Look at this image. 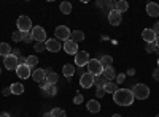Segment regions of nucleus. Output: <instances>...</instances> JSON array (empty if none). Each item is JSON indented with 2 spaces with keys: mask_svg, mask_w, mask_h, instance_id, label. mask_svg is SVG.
Here are the masks:
<instances>
[{
  "mask_svg": "<svg viewBox=\"0 0 159 117\" xmlns=\"http://www.w3.org/2000/svg\"><path fill=\"white\" fill-rule=\"evenodd\" d=\"M111 117H121V114H113Z\"/></svg>",
  "mask_w": 159,
  "mask_h": 117,
  "instance_id": "48",
  "label": "nucleus"
},
{
  "mask_svg": "<svg viewBox=\"0 0 159 117\" xmlns=\"http://www.w3.org/2000/svg\"><path fill=\"white\" fill-rule=\"evenodd\" d=\"M80 86H81L83 89H89L94 86V76H92L91 73H83L81 77H80Z\"/></svg>",
  "mask_w": 159,
  "mask_h": 117,
  "instance_id": "8",
  "label": "nucleus"
},
{
  "mask_svg": "<svg viewBox=\"0 0 159 117\" xmlns=\"http://www.w3.org/2000/svg\"><path fill=\"white\" fill-rule=\"evenodd\" d=\"M86 67H88V73H91L92 76H100V74H103V67H102V63H100L99 59L89 60Z\"/></svg>",
  "mask_w": 159,
  "mask_h": 117,
  "instance_id": "3",
  "label": "nucleus"
},
{
  "mask_svg": "<svg viewBox=\"0 0 159 117\" xmlns=\"http://www.w3.org/2000/svg\"><path fill=\"white\" fill-rule=\"evenodd\" d=\"M22 41L24 43H32L34 41V38H32V32H25V33H22Z\"/></svg>",
  "mask_w": 159,
  "mask_h": 117,
  "instance_id": "32",
  "label": "nucleus"
},
{
  "mask_svg": "<svg viewBox=\"0 0 159 117\" xmlns=\"http://www.w3.org/2000/svg\"><path fill=\"white\" fill-rule=\"evenodd\" d=\"M147 13H148V16L151 18H157L159 16V5L157 3H148L147 5Z\"/></svg>",
  "mask_w": 159,
  "mask_h": 117,
  "instance_id": "17",
  "label": "nucleus"
},
{
  "mask_svg": "<svg viewBox=\"0 0 159 117\" xmlns=\"http://www.w3.org/2000/svg\"><path fill=\"white\" fill-rule=\"evenodd\" d=\"M11 38H13V41H22V32H19V30H16V32H13V35H11Z\"/></svg>",
  "mask_w": 159,
  "mask_h": 117,
  "instance_id": "33",
  "label": "nucleus"
},
{
  "mask_svg": "<svg viewBox=\"0 0 159 117\" xmlns=\"http://www.w3.org/2000/svg\"><path fill=\"white\" fill-rule=\"evenodd\" d=\"M96 95H97V98H102V97L105 95V89H97V92H96Z\"/></svg>",
  "mask_w": 159,
  "mask_h": 117,
  "instance_id": "38",
  "label": "nucleus"
},
{
  "mask_svg": "<svg viewBox=\"0 0 159 117\" xmlns=\"http://www.w3.org/2000/svg\"><path fill=\"white\" fill-rule=\"evenodd\" d=\"M43 94H45L46 97H54V95L57 94V87H56V84H49L48 89L43 90Z\"/></svg>",
  "mask_w": 159,
  "mask_h": 117,
  "instance_id": "27",
  "label": "nucleus"
},
{
  "mask_svg": "<svg viewBox=\"0 0 159 117\" xmlns=\"http://www.w3.org/2000/svg\"><path fill=\"white\" fill-rule=\"evenodd\" d=\"M16 74L21 77V79H27L29 76H32V68L29 67V65H18L16 68Z\"/></svg>",
  "mask_w": 159,
  "mask_h": 117,
  "instance_id": "10",
  "label": "nucleus"
},
{
  "mask_svg": "<svg viewBox=\"0 0 159 117\" xmlns=\"http://www.w3.org/2000/svg\"><path fill=\"white\" fill-rule=\"evenodd\" d=\"M154 43H156V46L159 48V36H156V41H154Z\"/></svg>",
  "mask_w": 159,
  "mask_h": 117,
  "instance_id": "47",
  "label": "nucleus"
},
{
  "mask_svg": "<svg viewBox=\"0 0 159 117\" xmlns=\"http://www.w3.org/2000/svg\"><path fill=\"white\" fill-rule=\"evenodd\" d=\"M86 108H88V111H89L91 114H97V112L100 111V103H99L97 100H89L88 105H86Z\"/></svg>",
  "mask_w": 159,
  "mask_h": 117,
  "instance_id": "16",
  "label": "nucleus"
},
{
  "mask_svg": "<svg viewBox=\"0 0 159 117\" xmlns=\"http://www.w3.org/2000/svg\"><path fill=\"white\" fill-rule=\"evenodd\" d=\"M45 48L48 51H51V52H57V51H61L62 44H61V41L56 40V38H48V40L45 41Z\"/></svg>",
  "mask_w": 159,
  "mask_h": 117,
  "instance_id": "11",
  "label": "nucleus"
},
{
  "mask_svg": "<svg viewBox=\"0 0 159 117\" xmlns=\"http://www.w3.org/2000/svg\"><path fill=\"white\" fill-rule=\"evenodd\" d=\"M124 81H126V74H124V73H121V74L116 76V84H123Z\"/></svg>",
  "mask_w": 159,
  "mask_h": 117,
  "instance_id": "36",
  "label": "nucleus"
},
{
  "mask_svg": "<svg viewBox=\"0 0 159 117\" xmlns=\"http://www.w3.org/2000/svg\"><path fill=\"white\" fill-rule=\"evenodd\" d=\"M0 74H2V67H0Z\"/></svg>",
  "mask_w": 159,
  "mask_h": 117,
  "instance_id": "50",
  "label": "nucleus"
},
{
  "mask_svg": "<svg viewBox=\"0 0 159 117\" xmlns=\"http://www.w3.org/2000/svg\"><path fill=\"white\" fill-rule=\"evenodd\" d=\"M107 82H108V81L105 79V76H103V74H100V76H94V86H97V89H103Z\"/></svg>",
  "mask_w": 159,
  "mask_h": 117,
  "instance_id": "24",
  "label": "nucleus"
},
{
  "mask_svg": "<svg viewBox=\"0 0 159 117\" xmlns=\"http://www.w3.org/2000/svg\"><path fill=\"white\" fill-rule=\"evenodd\" d=\"M0 117H11L8 112H2V114H0Z\"/></svg>",
  "mask_w": 159,
  "mask_h": 117,
  "instance_id": "45",
  "label": "nucleus"
},
{
  "mask_svg": "<svg viewBox=\"0 0 159 117\" xmlns=\"http://www.w3.org/2000/svg\"><path fill=\"white\" fill-rule=\"evenodd\" d=\"M156 48H157V46H156V43H150V44L147 46V52H150V54H151V52H154Z\"/></svg>",
  "mask_w": 159,
  "mask_h": 117,
  "instance_id": "37",
  "label": "nucleus"
},
{
  "mask_svg": "<svg viewBox=\"0 0 159 117\" xmlns=\"http://www.w3.org/2000/svg\"><path fill=\"white\" fill-rule=\"evenodd\" d=\"M42 117H52V115H51V112H45V114H42Z\"/></svg>",
  "mask_w": 159,
  "mask_h": 117,
  "instance_id": "46",
  "label": "nucleus"
},
{
  "mask_svg": "<svg viewBox=\"0 0 159 117\" xmlns=\"http://www.w3.org/2000/svg\"><path fill=\"white\" fill-rule=\"evenodd\" d=\"M127 8H129V3L126 2V0H118V2L115 3V10L121 15V13H124V11H127Z\"/></svg>",
  "mask_w": 159,
  "mask_h": 117,
  "instance_id": "19",
  "label": "nucleus"
},
{
  "mask_svg": "<svg viewBox=\"0 0 159 117\" xmlns=\"http://www.w3.org/2000/svg\"><path fill=\"white\" fill-rule=\"evenodd\" d=\"M134 94L129 89H118L113 94V101L119 106H130L134 103Z\"/></svg>",
  "mask_w": 159,
  "mask_h": 117,
  "instance_id": "1",
  "label": "nucleus"
},
{
  "mask_svg": "<svg viewBox=\"0 0 159 117\" xmlns=\"http://www.w3.org/2000/svg\"><path fill=\"white\" fill-rule=\"evenodd\" d=\"M132 94H134V98L137 100H147L150 97V89L145 84H135L134 89H132Z\"/></svg>",
  "mask_w": 159,
  "mask_h": 117,
  "instance_id": "2",
  "label": "nucleus"
},
{
  "mask_svg": "<svg viewBox=\"0 0 159 117\" xmlns=\"http://www.w3.org/2000/svg\"><path fill=\"white\" fill-rule=\"evenodd\" d=\"M64 51L67 54H70V56H75L78 52V44L75 41H72V40H67L64 43Z\"/></svg>",
  "mask_w": 159,
  "mask_h": 117,
  "instance_id": "12",
  "label": "nucleus"
},
{
  "mask_svg": "<svg viewBox=\"0 0 159 117\" xmlns=\"http://www.w3.org/2000/svg\"><path fill=\"white\" fill-rule=\"evenodd\" d=\"M157 65H159V59H157ZM157 68H159V67H157Z\"/></svg>",
  "mask_w": 159,
  "mask_h": 117,
  "instance_id": "51",
  "label": "nucleus"
},
{
  "mask_svg": "<svg viewBox=\"0 0 159 117\" xmlns=\"http://www.w3.org/2000/svg\"><path fill=\"white\" fill-rule=\"evenodd\" d=\"M11 52H13V49H11V46H10L8 43H0V56L7 57V56H10Z\"/></svg>",
  "mask_w": 159,
  "mask_h": 117,
  "instance_id": "22",
  "label": "nucleus"
},
{
  "mask_svg": "<svg viewBox=\"0 0 159 117\" xmlns=\"http://www.w3.org/2000/svg\"><path fill=\"white\" fill-rule=\"evenodd\" d=\"M2 94H3V97H8V95H11V89H10V87L3 89V90H2Z\"/></svg>",
  "mask_w": 159,
  "mask_h": 117,
  "instance_id": "40",
  "label": "nucleus"
},
{
  "mask_svg": "<svg viewBox=\"0 0 159 117\" xmlns=\"http://www.w3.org/2000/svg\"><path fill=\"white\" fill-rule=\"evenodd\" d=\"M32 79L35 81V82H42V81H45L46 79V71L43 70V68H37V70H34L32 71Z\"/></svg>",
  "mask_w": 159,
  "mask_h": 117,
  "instance_id": "13",
  "label": "nucleus"
},
{
  "mask_svg": "<svg viewBox=\"0 0 159 117\" xmlns=\"http://www.w3.org/2000/svg\"><path fill=\"white\" fill-rule=\"evenodd\" d=\"M37 63H38V59H37V56H29V57H25V65H29L30 68L37 67Z\"/></svg>",
  "mask_w": 159,
  "mask_h": 117,
  "instance_id": "29",
  "label": "nucleus"
},
{
  "mask_svg": "<svg viewBox=\"0 0 159 117\" xmlns=\"http://www.w3.org/2000/svg\"><path fill=\"white\" fill-rule=\"evenodd\" d=\"M34 49L37 51V52H42V51H45L46 48H45V43H35L34 44Z\"/></svg>",
  "mask_w": 159,
  "mask_h": 117,
  "instance_id": "34",
  "label": "nucleus"
},
{
  "mask_svg": "<svg viewBox=\"0 0 159 117\" xmlns=\"http://www.w3.org/2000/svg\"><path fill=\"white\" fill-rule=\"evenodd\" d=\"M70 40L75 41V43L78 44L80 41H83V40H84V33H83L81 30H73L72 35H70Z\"/></svg>",
  "mask_w": 159,
  "mask_h": 117,
  "instance_id": "21",
  "label": "nucleus"
},
{
  "mask_svg": "<svg viewBox=\"0 0 159 117\" xmlns=\"http://www.w3.org/2000/svg\"><path fill=\"white\" fill-rule=\"evenodd\" d=\"M32 38L35 40V43H45L48 38H46V32L42 25H34L32 27Z\"/></svg>",
  "mask_w": 159,
  "mask_h": 117,
  "instance_id": "5",
  "label": "nucleus"
},
{
  "mask_svg": "<svg viewBox=\"0 0 159 117\" xmlns=\"http://www.w3.org/2000/svg\"><path fill=\"white\" fill-rule=\"evenodd\" d=\"M153 77H154L156 81H159V68H156V70L153 71Z\"/></svg>",
  "mask_w": 159,
  "mask_h": 117,
  "instance_id": "42",
  "label": "nucleus"
},
{
  "mask_svg": "<svg viewBox=\"0 0 159 117\" xmlns=\"http://www.w3.org/2000/svg\"><path fill=\"white\" fill-rule=\"evenodd\" d=\"M156 117H159V114H157V115H156Z\"/></svg>",
  "mask_w": 159,
  "mask_h": 117,
  "instance_id": "52",
  "label": "nucleus"
},
{
  "mask_svg": "<svg viewBox=\"0 0 159 117\" xmlns=\"http://www.w3.org/2000/svg\"><path fill=\"white\" fill-rule=\"evenodd\" d=\"M57 79H59V76H57L54 71L46 74V81H48V84H56V82H57Z\"/></svg>",
  "mask_w": 159,
  "mask_h": 117,
  "instance_id": "31",
  "label": "nucleus"
},
{
  "mask_svg": "<svg viewBox=\"0 0 159 117\" xmlns=\"http://www.w3.org/2000/svg\"><path fill=\"white\" fill-rule=\"evenodd\" d=\"M10 89H11V94H13V95H22V94H24V86H22L21 82L11 84Z\"/></svg>",
  "mask_w": 159,
  "mask_h": 117,
  "instance_id": "20",
  "label": "nucleus"
},
{
  "mask_svg": "<svg viewBox=\"0 0 159 117\" xmlns=\"http://www.w3.org/2000/svg\"><path fill=\"white\" fill-rule=\"evenodd\" d=\"M153 32L156 33V36H159V22L154 24V27H153Z\"/></svg>",
  "mask_w": 159,
  "mask_h": 117,
  "instance_id": "41",
  "label": "nucleus"
},
{
  "mask_svg": "<svg viewBox=\"0 0 159 117\" xmlns=\"http://www.w3.org/2000/svg\"><path fill=\"white\" fill-rule=\"evenodd\" d=\"M99 60H100V63H102L103 70H105V68H110L111 63H113V57H111V56H102Z\"/></svg>",
  "mask_w": 159,
  "mask_h": 117,
  "instance_id": "25",
  "label": "nucleus"
},
{
  "mask_svg": "<svg viewBox=\"0 0 159 117\" xmlns=\"http://www.w3.org/2000/svg\"><path fill=\"white\" fill-rule=\"evenodd\" d=\"M83 100H84V98H83V95H81V94H76V95H75V98H73V103H75V105H81Z\"/></svg>",
  "mask_w": 159,
  "mask_h": 117,
  "instance_id": "35",
  "label": "nucleus"
},
{
  "mask_svg": "<svg viewBox=\"0 0 159 117\" xmlns=\"http://www.w3.org/2000/svg\"><path fill=\"white\" fill-rule=\"evenodd\" d=\"M32 27H34V25H32V21H30L29 16H19L18 18V30L19 32H22V33L30 32Z\"/></svg>",
  "mask_w": 159,
  "mask_h": 117,
  "instance_id": "6",
  "label": "nucleus"
},
{
  "mask_svg": "<svg viewBox=\"0 0 159 117\" xmlns=\"http://www.w3.org/2000/svg\"><path fill=\"white\" fill-rule=\"evenodd\" d=\"M103 76H105V79H107L108 82H111L113 79H116V73H115L113 67H110V68H105V70H103Z\"/></svg>",
  "mask_w": 159,
  "mask_h": 117,
  "instance_id": "23",
  "label": "nucleus"
},
{
  "mask_svg": "<svg viewBox=\"0 0 159 117\" xmlns=\"http://www.w3.org/2000/svg\"><path fill=\"white\" fill-rule=\"evenodd\" d=\"M127 74H129V76H132V74H135V70H134V68H130V70L127 71Z\"/></svg>",
  "mask_w": 159,
  "mask_h": 117,
  "instance_id": "44",
  "label": "nucleus"
},
{
  "mask_svg": "<svg viewBox=\"0 0 159 117\" xmlns=\"http://www.w3.org/2000/svg\"><path fill=\"white\" fill-rule=\"evenodd\" d=\"M89 62V54L86 52V51H78V52L75 54V63H76V67H84V65H88Z\"/></svg>",
  "mask_w": 159,
  "mask_h": 117,
  "instance_id": "7",
  "label": "nucleus"
},
{
  "mask_svg": "<svg viewBox=\"0 0 159 117\" xmlns=\"http://www.w3.org/2000/svg\"><path fill=\"white\" fill-rule=\"evenodd\" d=\"M51 115L52 117H65V115H67V112H65L62 108H54V109L51 111Z\"/></svg>",
  "mask_w": 159,
  "mask_h": 117,
  "instance_id": "30",
  "label": "nucleus"
},
{
  "mask_svg": "<svg viewBox=\"0 0 159 117\" xmlns=\"http://www.w3.org/2000/svg\"><path fill=\"white\" fill-rule=\"evenodd\" d=\"M3 67L7 70H16L18 68V57L13 56V54L3 57Z\"/></svg>",
  "mask_w": 159,
  "mask_h": 117,
  "instance_id": "9",
  "label": "nucleus"
},
{
  "mask_svg": "<svg viewBox=\"0 0 159 117\" xmlns=\"http://www.w3.org/2000/svg\"><path fill=\"white\" fill-rule=\"evenodd\" d=\"M59 8H61V13H64V15H70L72 13V5L69 2H62L59 5Z\"/></svg>",
  "mask_w": 159,
  "mask_h": 117,
  "instance_id": "28",
  "label": "nucleus"
},
{
  "mask_svg": "<svg viewBox=\"0 0 159 117\" xmlns=\"http://www.w3.org/2000/svg\"><path fill=\"white\" fill-rule=\"evenodd\" d=\"M142 38L150 44V43H154V41H156V33L153 32V29H145V30L142 32Z\"/></svg>",
  "mask_w": 159,
  "mask_h": 117,
  "instance_id": "14",
  "label": "nucleus"
},
{
  "mask_svg": "<svg viewBox=\"0 0 159 117\" xmlns=\"http://www.w3.org/2000/svg\"><path fill=\"white\" fill-rule=\"evenodd\" d=\"M108 22L111 25H119V24H121V15H119L116 10H111L108 13Z\"/></svg>",
  "mask_w": 159,
  "mask_h": 117,
  "instance_id": "15",
  "label": "nucleus"
},
{
  "mask_svg": "<svg viewBox=\"0 0 159 117\" xmlns=\"http://www.w3.org/2000/svg\"><path fill=\"white\" fill-rule=\"evenodd\" d=\"M54 35H56V40L57 41H67V40H70V35H72V32L69 30V27L67 25H57V27L54 29Z\"/></svg>",
  "mask_w": 159,
  "mask_h": 117,
  "instance_id": "4",
  "label": "nucleus"
},
{
  "mask_svg": "<svg viewBox=\"0 0 159 117\" xmlns=\"http://www.w3.org/2000/svg\"><path fill=\"white\" fill-rule=\"evenodd\" d=\"M24 63H25V57L19 56V57H18V65H24Z\"/></svg>",
  "mask_w": 159,
  "mask_h": 117,
  "instance_id": "43",
  "label": "nucleus"
},
{
  "mask_svg": "<svg viewBox=\"0 0 159 117\" xmlns=\"http://www.w3.org/2000/svg\"><path fill=\"white\" fill-rule=\"evenodd\" d=\"M62 74L67 77V79H70V77L75 74V67H73V65H70V63L64 65V67H62Z\"/></svg>",
  "mask_w": 159,
  "mask_h": 117,
  "instance_id": "18",
  "label": "nucleus"
},
{
  "mask_svg": "<svg viewBox=\"0 0 159 117\" xmlns=\"http://www.w3.org/2000/svg\"><path fill=\"white\" fill-rule=\"evenodd\" d=\"M103 89H105V94H111V95H113L116 90H118V84L111 81V82H107V84H105Z\"/></svg>",
  "mask_w": 159,
  "mask_h": 117,
  "instance_id": "26",
  "label": "nucleus"
},
{
  "mask_svg": "<svg viewBox=\"0 0 159 117\" xmlns=\"http://www.w3.org/2000/svg\"><path fill=\"white\" fill-rule=\"evenodd\" d=\"M48 86H49V84H48V81H46V79L40 82V89H42V90H46V89H48Z\"/></svg>",
  "mask_w": 159,
  "mask_h": 117,
  "instance_id": "39",
  "label": "nucleus"
},
{
  "mask_svg": "<svg viewBox=\"0 0 159 117\" xmlns=\"http://www.w3.org/2000/svg\"><path fill=\"white\" fill-rule=\"evenodd\" d=\"M156 52H157V54H159V48H156Z\"/></svg>",
  "mask_w": 159,
  "mask_h": 117,
  "instance_id": "49",
  "label": "nucleus"
}]
</instances>
